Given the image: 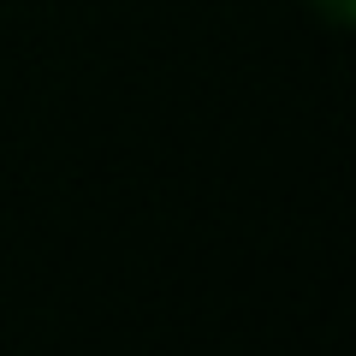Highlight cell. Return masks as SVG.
<instances>
[{"label":"cell","mask_w":356,"mask_h":356,"mask_svg":"<svg viewBox=\"0 0 356 356\" xmlns=\"http://www.w3.org/2000/svg\"><path fill=\"white\" fill-rule=\"evenodd\" d=\"M309 13H321L332 30H350L356 24V0H309Z\"/></svg>","instance_id":"6da1fadb"}]
</instances>
